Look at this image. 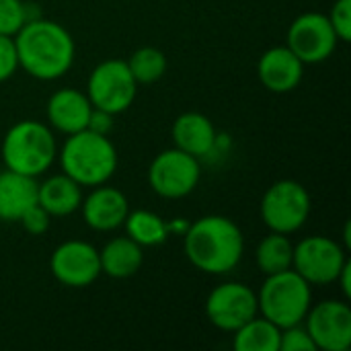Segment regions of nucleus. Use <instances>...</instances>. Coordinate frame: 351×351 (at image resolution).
I'll list each match as a JSON object with an SVG mask.
<instances>
[{"label":"nucleus","mask_w":351,"mask_h":351,"mask_svg":"<svg viewBox=\"0 0 351 351\" xmlns=\"http://www.w3.org/2000/svg\"><path fill=\"white\" fill-rule=\"evenodd\" d=\"M14 45L19 66L33 78L56 80L72 68L74 39L60 23L31 19L14 35Z\"/></svg>","instance_id":"nucleus-1"},{"label":"nucleus","mask_w":351,"mask_h":351,"mask_svg":"<svg viewBox=\"0 0 351 351\" xmlns=\"http://www.w3.org/2000/svg\"><path fill=\"white\" fill-rule=\"evenodd\" d=\"M185 255L204 274L232 271L245 253V239L237 222L226 216H204L185 230Z\"/></svg>","instance_id":"nucleus-2"},{"label":"nucleus","mask_w":351,"mask_h":351,"mask_svg":"<svg viewBox=\"0 0 351 351\" xmlns=\"http://www.w3.org/2000/svg\"><path fill=\"white\" fill-rule=\"evenodd\" d=\"M62 171L80 187L105 185L117 169V150L103 134L80 130L70 134L60 152Z\"/></svg>","instance_id":"nucleus-3"},{"label":"nucleus","mask_w":351,"mask_h":351,"mask_svg":"<svg viewBox=\"0 0 351 351\" xmlns=\"http://www.w3.org/2000/svg\"><path fill=\"white\" fill-rule=\"evenodd\" d=\"M56 138L51 130L35 119L14 123L2 142V160L6 169L21 175L39 177L56 160Z\"/></svg>","instance_id":"nucleus-4"},{"label":"nucleus","mask_w":351,"mask_h":351,"mask_svg":"<svg viewBox=\"0 0 351 351\" xmlns=\"http://www.w3.org/2000/svg\"><path fill=\"white\" fill-rule=\"evenodd\" d=\"M311 284L292 267L267 276L257 294L259 313L280 329L300 325L311 308Z\"/></svg>","instance_id":"nucleus-5"},{"label":"nucleus","mask_w":351,"mask_h":351,"mask_svg":"<svg viewBox=\"0 0 351 351\" xmlns=\"http://www.w3.org/2000/svg\"><path fill=\"white\" fill-rule=\"evenodd\" d=\"M311 214L308 191L292 179L274 183L261 199V218L271 232L290 234L304 226Z\"/></svg>","instance_id":"nucleus-6"},{"label":"nucleus","mask_w":351,"mask_h":351,"mask_svg":"<svg viewBox=\"0 0 351 351\" xmlns=\"http://www.w3.org/2000/svg\"><path fill=\"white\" fill-rule=\"evenodd\" d=\"M138 93V82L134 80L130 68L121 60L101 62L88 76L86 97L93 107L103 109L111 115L130 109Z\"/></svg>","instance_id":"nucleus-7"},{"label":"nucleus","mask_w":351,"mask_h":351,"mask_svg":"<svg viewBox=\"0 0 351 351\" xmlns=\"http://www.w3.org/2000/svg\"><path fill=\"white\" fill-rule=\"evenodd\" d=\"M202 177L199 158L179 150L171 148L160 152L150 169H148V183L160 197L167 199H179L189 195Z\"/></svg>","instance_id":"nucleus-8"},{"label":"nucleus","mask_w":351,"mask_h":351,"mask_svg":"<svg viewBox=\"0 0 351 351\" xmlns=\"http://www.w3.org/2000/svg\"><path fill=\"white\" fill-rule=\"evenodd\" d=\"M346 263L343 247L329 237H308L294 247L292 255V269L311 286L333 284Z\"/></svg>","instance_id":"nucleus-9"},{"label":"nucleus","mask_w":351,"mask_h":351,"mask_svg":"<svg viewBox=\"0 0 351 351\" xmlns=\"http://www.w3.org/2000/svg\"><path fill=\"white\" fill-rule=\"evenodd\" d=\"M257 294L239 282H226L214 288L206 300V315L220 331H237L253 317H257Z\"/></svg>","instance_id":"nucleus-10"},{"label":"nucleus","mask_w":351,"mask_h":351,"mask_svg":"<svg viewBox=\"0 0 351 351\" xmlns=\"http://www.w3.org/2000/svg\"><path fill=\"white\" fill-rule=\"evenodd\" d=\"M337 41L329 16L319 12L300 14L288 29V47L302 64L325 62L335 51Z\"/></svg>","instance_id":"nucleus-11"},{"label":"nucleus","mask_w":351,"mask_h":351,"mask_svg":"<svg viewBox=\"0 0 351 351\" xmlns=\"http://www.w3.org/2000/svg\"><path fill=\"white\" fill-rule=\"evenodd\" d=\"M306 331L317 350L346 351L351 346V308L339 300H323L306 313Z\"/></svg>","instance_id":"nucleus-12"},{"label":"nucleus","mask_w":351,"mask_h":351,"mask_svg":"<svg viewBox=\"0 0 351 351\" xmlns=\"http://www.w3.org/2000/svg\"><path fill=\"white\" fill-rule=\"evenodd\" d=\"M49 269L60 284L86 288L101 276L99 251L84 241L62 243L49 259Z\"/></svg>","instance_id":"nucleus-13"},{"label":"nucleus","mask_w":351,"mask_h":351,"mask_svg":"<svg viewBox=\"0 0 351 351\" xmlns=\"http://www.w3.org/2000/svg\"><path fill=\"white\" fill-rule=\"evenodd\" d=\"M259 80L271 93H290L294 90L304 74V64L288 45L271 47L259 58Z\"/></svg>","instance_id":"nucleus-14"},{"label":"nucleus","mask_w":351,"mask_h":351,"mask_svg":"<svg viewBox=\"0 0 351 351\" xmlns=\"http://www.w3.org/2000/svg\"><path fill=\"white\" fill-rule=\"evenodd\" d=\"M80 208H82L84 222L93 230H101V232L119 228L130 212L128 199L119 189L101 187V185H97L88 193V197L82 199Z\"/></svg>","instance_id":"nucleus-15"},{"label":"nucleus","mask_w":351,"mask_h":351,"mask_svg":"<svg viewBox=\"0 0 351 351\" xmlns=\"http://www.w3.org/2000/svg\"><path fill=\"white\" fill-rule=\"evenodd\" d=\"M90 111H93V103L84 93L76 88H62L53 93L47 101L49 125L68 136L86 130Z\"/></svg>","instance_id":"nucleus-16"},{"label":"nucleus","mask_w":351,"mask_h":351,"mask_svg":"<svg viewBox=\"0 0 351 351\" xmlns=\"http://www.w3.org/2000/svg\"><path fill=\"white\" fill-rule=\"evenodd\" d=\"M39 183L35 177L21 175L16 171L0 173V220L2 222H19L21 216L37 204Z\"/></svg>","instance_id":"nucleus-17"},{"label":"nucleus","mask_w":351,"mask_h":351,"mask_svg":"<svg viewBox=\"0 0 351 351\" xmlns=\"http://www.w3.org/2000/svg\"><path fill=\"white\" fill-rule=\"evenodd\" d=\"M173 140L175 146L195 158L208 156L216 146V130L212 121L195 111L183 113L173 123Z\"/></svg>","instance_id":"nucleus-18"},{"label":"nucleus","mask_w":351,"mask_h":351,"mask_svg":"<svg viewBox=\"0 0 351 351\" xmlns=\"http://www.w3.org/2000/svg\"><path fill=\"white\" fill-rule=\"evenodd\" d=\"M37 204L49 216H68L82 204L80 185L66 173L45 179L37 189Z\"/></svg>","instance_id":"nucleus-19"},{"label":"nucleus","mask_w":351,"mask_h":351,"mask_svg":"<svg viewBox=\"0 0 351 351\" xmlns=\"http://www.w3.org/2000/svg\"><path fill=\"white\" fill-rule=\"evenodd\" d=\"M99 261H101V274H107L109 278L115 280H123L138 274L144 261V253L136 241H132L130 237H119L109 241L99 251Z\"/></svg>","instance_id":"nucleus-20"},{"label":"nucleus","mask_w":351,"mask_h":351,"mask_svg":"<svg viewBox=\"0 0 351 351\" xmlns=\"http://www.w3.org/2000/svg\"><path fill=\"white\" fill-rule=\"evenodd\" d=\"M282 329L271 321L253 317L249 323L234 331V350L237 351H280Z\"/></svg>","instance_id":"nucleus-21"},{"label":"nucleus","mask_w":351,"mask_h":351,"mask_svg":"<svg viewBox=\"0 0 351 351\" xmlns=\"http://www.w3.org/2000/svg\"><path fill=\"white\" fill-rule=\"evenodd\" d=\"M292 255H294V247L288 241V234H282V232H271L269 237H265L255 251L257 267L265 276H274V274L290 269Z\"/></svg>","instance_id":"nucleus-22"},{"label":"nucleus","mask_w":351,"mask_h":351,"mask_svg":"<svg viewBox=\"0 0 351 351\" xmlns=\"http://www.w3.org/2000/svg\"><path fill=\"white\" fill-rule=\"evenodd\" d=\"M125 232L132 241H136L140 247H156L162 245L169 237V226L167 222L156 216L154 212L148 210H138V212H128L123 220Z\"/></svg>","instance_id":"nucleus-23"},{"label":"nucleus","mask_w":351,"mask_h":351,"mask_svg":"<svg viewBox=\"0 0 351 351\" xmlns=\"http://www.w3.org/2000/svg\"><path fill=\"white\" fill-rule=\"evenodd\" d=\"M138 84H152L167 72V56L156 47H140L125 62Z\"/></svg>","instance_id":"nucleus-24"},{"label":"nucleus","mask_w":351,"mask_h":351,"mask_svg":"<svg viewBox=\"0 0 351 351\" xmlns=\"http://www.w3.org/2000/svg\"><path fill=\"white\" fill-rule=\"evenodd\" d=\"M27 23V4L21 0H0V35L14 37Z\"/></svg>","instance_id":"nucleus-25"},{"label":"nucleus","mask_w":351,"mask_h":351,"mask_svg":"<svg viewBox=\"0 0 351 351\" xmlns=\"http://www.w3.org/2000/svg\"><path fill=\"white\" fill-rule=\"evenodd\" d=\"M317 346L311 339L308 331L300 325H292L282 329L280 335V351H315Z\"/></svg>","instance_id":"nucleus-26"},{"label":"nucleus","mask_w":351,"mask_h":351,"mask_svg":"<svg viewBox=\"0 0 351 351\" xmlns=\"http://www.w3.org/2000/svg\"><path fill=\"white\" fill-rule=\"evenodd\" d=\"M329 21L337 39L348 43L351 39V0H337L331 8Z\"/></svg>","instance_id":"nucleus-27"},{"label":"nucleus","mask_w":351,"mask_h":351,"mask_svg":"<svg viewBox=\"0 0 351 351\" xmlns=\"http://www.w3.org/2000/svg\"><path fill=\"white\" fill-rule=\"evenodd\" d=\"M19 68V58H16V45L14 37L0 35V82L8 80Z\"/></svg>","instance_id":"nucleus-28"},{"label":"nucleus","mask_w":351,"mask_h":351,"mask_svg":"<svg viewBox=\"0 0 351 351\" xmlns=\"http://www.w3.org/2000/svg\"><path fill=\"white\" fill-rule=\"evenodd\" d=\"M21 224H23V228L29 232V234H35V237H39V234H43L47 228H49V222H51V216L39 206V204H35V206H31L23 216H21V220H19Z\"/></svg>","instance_id":"nucleus-29"},{"label":"nucleus","mask_w":351,"mask_h":351,"mask_svg":"<svg viewBox=\"0 0 351 351\" xmlns=\"http://www.w3.org/2000/svg\"><path fill=\"white\" fill-rule=\"evenodd\" d=\"M111 128H113V115H111V113H107V111H103V109L93 107L86 130L107 136V134L111 132Z\"/></svg>","instance_id":"nucleus-30"},{"label":"nucleus","mask_w":351,"mask_h":351,"mask_svg":"<svg viewBox=\"0 0 351 351\" xmlns=\"http://www.w3.org/2000/svg\"><path fill=\"white\" fill-rule=\"evenodd\" d=\"M350 271H351V263L348 261L346 265H343V269H341V274L337 276V284H341V290H343V294H346V298H350L351 296V286H350Z\"/></svg>","instance_id":"nucleus-31"},{"label":"nucleus","mask_w":351,"mask_h":351,"mask_svg":"<svg viewBox=\"0 0 351 351\" xmlns=\"http://www.w3.org/2000/svg\"><path fill=\"white\" fill-rule=\"evenodd\" d=\"M169 226V232H181V234H185V230H187V222L185 220H181V218H177L175 222H171V224H167Z\"/></svg>","instance_id":"nucleus-32"}]
</instances>
